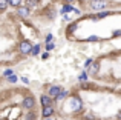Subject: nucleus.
<instances>
[{"label":"nucleus","mask_w":121,"mask_h":120,"mask_svg":"<svg viewBox=\"0 0 121 120\" xmlns=\"http://www.w3.org/2000/svg\"><path fill=\"white\" fill-rule=\"evenodd\" d=\"M18 51H20V54H23V55L31 54V51H32V43H31L29 40H22L20 45H18Z\"/></svg>","instance_id":"obj_1"},{"label":"nucleus","mask_w":121,"mask_h":120,"mask_svg":"<svg viewBox=\"0 0 121 120\" xmlns=\"http://www.w3.org/2000/svg\"><path fill=\"white\" fill-rule=\"evenodd\" d=\"M107 5H109L107 0H91V8L95 11H101V9L107 8Z\"/></svg>","instance_id":"obj_2"},{"label":"nucleus","mask_w":121,"mask_h":120,"mask_svg":"<svg viewBox=\"0 0 121 120\" xmlns=\"http://www.w3.org/2000/svg\"><path fill=\"white\" fill-rule=\"evenodd\" d=\"M22 105H23L25 109H32L34 106H35V100H34V97H25L23 102H22Z\"/></svg>","instance_id":"obj_3"},{"label":"nucleus","mask_w":121,"mask_h":120,"mask_svg":"<svg viewBox=\"0 0 121 120\" xmlns=\"http://www.w3.org/2000/svg\"><path fill=\"white\" fill-rule=\"evenodd\" d=\"M29 8H26V6H18L17 8V15L18 17H22V18H26L28 15H29Z\"/></svg>","instance_id":"obj_4"},{"label":"nucleus","mask_w":121,"mask_h":120,"mask_svg":"<svg viewBox=\"0 0 121 120\" xmlns=\"http://www.w3.org/2000/svg\"><path fill=\"white\" fill-rule=\"evenodd\" d=\"M60 92H61V88L57 86V85H52V86L49 88V91H48V96L49 97H58Z\"/></svg>","instance_id":"obj_5"},{"label":"nucleus","mask_w":121,"mask_h":120,"mask_svg":"<svg viewBox=\"0 0 121 120\" xmlns=\"http://www.w3.org/2000/svg\"><path fill=\"white\" fill-rule=\"evenodd\" d=\"M52 114H54V108H52V105H51V106H44L43 111H41V115H43V119H49Z\"/></svg>","instance_id":"obj_6"},{"label":"nucleus","mask_w":121,"mask_h":120,"mask_svg":"<svg viewBox=\"0 0 121 120\" xmlns=\"http://www.w3.org/2000/svg\"><path fill=\"white\" fill-rule=\"evenodd\" d=\"M83 106V102L78 97H72V109H80Z\"/></svg>","instance_id":"obj_7"},{"label":"nucleus","mask_w":121,"mask_h":120,"mask_svg":"<svg viewBox=\"0 0 121 120\" xmlns=\"http://www.w3.org/2000/svg\"><path fill=\"white\" fill-rule=\"evenodd\" d=\"M40 102H41V105H43V108H44V106H51L52 100H51L49 96H41L40 97Z\"/></svg>","instance_id":"obj_8"},{"label":"nucleus","mask_w":121,"mask_h":120,"mask_svg":"<svg viewBox=\"0 0 121 120\" xmlns=\"http://www.w3.org/2000/svg\"><path fill=\"white\" fill-rule=\"evenodd\" d=\"M98 69H100V63H98V62L91 63V72H92V74H97Z\"/></svg>","instance_id":"obj_9"},{"label":"nucleus","mask_w":121,"mask_h":120,"mask_svg":"<svg viewBox=\"0 0 121 120\" xmlns=\"http://www.w3.org/2000/svg\"><path fill=\"white\" fill-rule=\"evenodd\" d=\"M25 2H26V5H25V6L31 9V8H34V6L39 3V0H25Z\"/></svg>","instance_id":"obj_10"},{"label":"nucleus","mask_w":121,"mask_h":120,"mask_svg":"<svg viewBox=\"0 0 121 120\" xmlns=\"http://www.w3.org/2000/svg\"><path fill=\"white\" fill-rule=\"evenodd\" d=\"M9 6V0H0V11H5Z\"/></svg>","instance_id":"obj_11"},{"label":"nucleus","mask_w":121,"mask_h":120,"mask_svg":"<svg viewBox=\"0 0 121 120\" xmlns=\"http://www.w3.org/2000/svg\"><path fill=\"white\" fill-rule=\"evenodd\" d=\"M22 2H23V0H9V5L18 8V6H22Z\"/></svg>","instance_id":"obj_12"},{"label":"nucleus","mask_w":121,"mask_h":120,"mask_svg":"<svg viewBox=\"0 0 121 120\" xmlns=\"http://www.w3.org/2000/svg\"><path fill=\"white\" fill-rule=\"evenodd\" d=\"M40 52V45H35V46H32V51H31V54L32 55H37Z\"/></svg>","instance_id":"obj_13"},{"label":"nucleus","mask_w":121,"mask_h":120,"mask_svg":"<svg viewBox=\"0 0 121 120\" xmlns=\"http://www.w3.org/2000/svg\"><path fill=\"white\" fill-rule=\"evenodd\" d=\"M66 94H68V92H66L65 89H61V92L58 94V97H57V100H61V99H65V97H66Z\"/></svg>","instance_id":"obj_14"},{"label":"nucleus","mask_w":121,"mask_h":120,"mask_svg":"<svg viewBox=\"0 0 121 120\" xmlns=\"http://www.w3.org/2000/svg\"><path fill=\"white\" fill-rule=\"evenodd\" d=\"M8 80H9V82H11V83H15V82H17V75H15V74H12V75H9V77H8Z\"/></svg>","instance_id":"obj_15"},{"label":"nucleus","mask_w":121,"mask_h":120,"mask_svg":"<svg viewBox=\"0 0 121 120\" xmlns=\"http://www.w3.org/2000/svg\"><path fill=\"white\" fill-rule=\"evenodd\" d=\"M78 78H80L81 82H86V80H87V75H86V72H81V74L78 75Z\"/></svg>","instance_id":"obj_16"},{"label":"nucleus","mask_w":121,"mask_h":120,"mask_svg":"<svg viewBox=\"0 0 121 120\" xmlns=\"http://www.w3.org/2000/svg\"><path fill=\"white\" fill-rule=\"evenodd\" d=\"M97 40H100V37H98V36H91L87 39V42H97Z\"/></svg>","instance_id":"obj_17"},{"label":"nucleus","mask_w":121,"mask_h":120,"mask_svg":"<svg viewBox=\"0 0 121 120\" xmlns=\"http://www.w3.org/2000/svg\"><path fill=\"white\" fill-rule=\"evenodd\" d=\"M3 75H5V77H9V75H12V71L11 69H6V71L3 72Z\"/></svg>","instance_id":"obj_18"},{"label":"nucleus","mask_w":121,"mask_h":120,"mask_svg":"<svg viewBox=\"0 0 121 120\" xmlns=\"http://www.w3.org/2000/svg\"><path fill=\"white\" fill-rule=\"evenodd\" d=\"M66 11H74V9H72V6H65V8H63V12H66Z\"/></svg>","instance_id":"obj_19"},{"label":"nucleus","mask_w":121,"mask_h":120,"mask_svg":"<svg viewBox=\"0 0 121 120\" xmlns=\"http://www.w3.org/2000/svg\"><path fill=\"white\" fill-rule=\"evenodd\" d=\"M106 15H109V14H107V12H101V14H98L97 18H103V17H106Z\"/></svg>","instance_id":"obj_20"},{"label":"nucleus","mask_w":121,"mask_h":120,"mask_svg":"<svg viewBox=\"0 0 121 120\" xmlns=\"http://www.w3.org/2000/svg\"><path fill=\"white\" fill-rule=\"evenodd\" d=\"M51 40H52V36H51V34H49V36L46 37V42H48V43H51Z\"/></svg>","instance_id":"obj_21"},{"label":"nucleus","mask_w":121,"mask_h":120,"mask_svg":"<svg viewBox=\"0 0 121 120\" xmlns=\"http://www.w3.org/2000/svg\"><path fill=\"white\" fill-rule=\"evenodd\" d=\"M52 48H54V45H52V43H48V51H51Z\"/></svg>","instance_id":"obj_22"},{"label":"nucleus","mask_w":121,"mask_h":120,"mask_svg":"<svg viewBox=\"0 0 121 120\" xmlns=\"http://www.w3.org/2000/svg\"><path fill=\"white\" fill-rule=\"evenodd\" d=\"M22 80H23L25 83H29V78H28V77H22Z\"/></svg>","instance_id":"obj_23"},{"label":"nucleus","mask_w":121,"mask_h":120,"mask_svg":"<svg viewBox=\"0 0 121 120\" xmlns=\"http://www.w3.org/2000/svg\"><path fill=\"white\" fill-rule=\"evenodd\" d=\"M113 36H121V31H115V32H113Z\"/></svg>","instance_id":"obj_24"},{"label":"nucleus","mask_w":121,"mask_h":120,"mask_svg":"<svg viewBox=\"0 0 121 120\" xmlns=\"http://www.w3.org/2000/svg\"><path fill=\"white\" fill-rule=\"evenodd\" d=\"M118 119H121V111H120V112H118Z\"/></svg>","instance_id":"obj_25"},{"label":"nucleus","mask_w":121,"mask_h":120,"mask_svg":"<svg viewBox=\"0 0 121 120\" xmlns=\"http://www.w3.org/2000/svg\"><path fill=\"white\" fill-rule=\"evenodd\" d=\"M44 120H52V119H51V117H49V119H44Z\"/></svg>","instance_id":"obj_26"},{"label":"nucleus","mask_w":121,"mask_h":120,"mask_svg":"<svg viewBox=\"0 0 121 120\" xmlns=\"http://www.w3.org/2000/svg\"><path fill=\"white\" fill-rule=\"evenodd\" d=\"M66 2H74V0H66Z\"/></svg>","instance_id":"obj_27"},{"label":"nucleus","mask_w":121,"mask_h":120,"mask_svg":"<svg viewBox=\"0 0 121 120\" xmlns=\"http://www.w3.org/2000/svg\"><path fill=\"white\" fill-rule=\"evenodd\" d=\"M2 120H3V119H2Z\"/></svg>","instance_id":"obj_28"}]
</instances>
